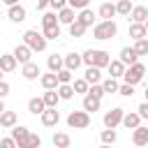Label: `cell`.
I'll return each instance as SVG.
<instances>
[{
  "mask_svg": "<svg viewBox=\"0 0 148 148\" xmlns=\"http://www.w3.org/2000/svg\"><path fill=\"white\" fill-rule=\"evenodd\" d=\"M118 35V25H116V21L113 18H102V21H97L95 25H92V37L95 39H113Z\"/></svg>",
  "mask_w": 148,
  "mask_h": 148,
  "instance_id": "obj_1",
  "label": "cell"
},
{
  "mask_svg": "<svg viewBox=\"0 0 148 148\" xmlns=\"http://www.w3.org/2000/svg\"><path fill=\"white\" fill-rule=\"evenodd\" d=\"M83 56V65L88 67V65H95V67H106L109 62H111V53L109 51H104V49H88V51H83L81 53Z\"/></svg>",
  "mask_w": 148,
  "mask_h": 148,
  "instance_id": "obj_2",
  "label": "cell"
},
{
  "mask_svg": "<svg viewBox=\"0 0 148 148\" xmlns=\"http://www.w3.org/2000/svg\"><path fill=\"white\" fill-rule=\"evenodd\" d=\"M23 44H28L35 53H39V51H46L49 39L44 37V32H37V30H25V32H23Z\"/></svg>",
  "mask_w": 148,
  "mask_h": 148,
  "instance_id": "obj_3",
  "label": "cell"
},
{
  "mask_svg": "<svg viewBox=\"0 0 148 148\" xmlns=\"http://www.w3.org/2000/svg\"><path fill=\"white\" fill-rule=\"evenodd\" d=\"M143 76H146V65L136 60L134 65H130V67H125V74H123V81H125V83H132V86H136V83H141V81H143Z\"/></svg>",
  "mask_w": 148,
  "mask_h": 148,
  "instance_id": "obj_4",
  "label": "cell"
},
{
  "mask_svg": "<svg viewBox=\"0 0 148 148\" xmlns=\"http://www.w3.org/2000/svg\"><path fill=\"white\" fill-rule=\"evenodd\" d=\"M90 125V113L83 109V111H72L69 116H67V127H72V130H86Z\"/></svg>",
  "mask_w": 148,
  "mask_h": 148,
  "instance_id": "obj_5",
  "label": "cell"
},
{
  "mask_svg": "<svg viewBox=\"0 0 148 148\" xmlns=\"http://www.w3.org/2000/svg\"><path fill=\"white\" fill-rule=\"evenodd\" d=\"M123 116H125V109H120V106H113L111 111H106L104 113V118H102V123H104V127H118L120 123H123Z\"/></svg>",
  "mask_w": 148,
  "mask_h": 148,
  "instance_id": "obj_6",
  "label": "cell"
},
{
  "mask_svg": "<svg viewBox=\"0 0 148 148\" xmlns=\"http://www.w3.org/2000/svg\"><path fill=\"white\" fill-rule=\"evenodd\" d=\"M39 118H42V125H44V127H56V125L60 123V111H58L56 106H46Z\"/></svg>",
  "mask_w": 148,
  "mask_h": 148,
  "instance_id": "obj_7",
  "label": "cell"
},
{
  "mask_svg": "<svg viewBox=\"0 0 148 148\" xmlns=\"http://www.w3.org/2000/svg\"><path fill=\"white\" fill-rule=\"evenodd\" d=\"M14 56H16V60H18V65H25V62H30L32 60V49L28 46V44H16V49L12 51Z\"/></svg>",
  "mask_w": 148,
  "mask_h": 148,
  "instance_id": "obj_8",
  "label": "cell"
},
{
  "mask_svg": "<svg viewBox=\"0 0 148 148\" xmlns=\"http://www.w3.org/2000/svg\"><path fill=\"white\" fill-rule=\"evenodd\" d=\"M28 134H30V130L25 125H14L12 127V136L16 139L18 148H28Z\"/></svg>",
  "mask_w": 148,
  "mask_h": 148,
  "instance_id": "obj_9",
  "label": "cell"
},
{
  "mask_svg": "<svg viewBox=\"0 0 148 148\" xmlns=\"http://www.w3.org/2000/svg\"><path fill=\"white\" fill-rule=\"evenodd\" d=\"M21 74H23V79H25V81H37V79L42 76V69H39V65H37V62H32V60H30V62H25V65H23Z\"/></svg>",
  "mask_w": 148,
  "mask_h": 148,
  "instance_id": "obj_10",
  "label": "cell"
},
{
  "mask_svg": "<svg viewBox=\"0 0 148 148\" xmlns=\"http://www.w3.org/2000/svg\"><path fill=\"white\" fill-rule=\"evenodd\" d=\"M7 16H9V21H14V23H21V21H25V16H28V12H25V7L23 5H9V9H7Z\"/></svg>",
  "mask_w": 148,
  "mask_h": 148,
  "instance_id": "obj_11",
  "label": "cell"
},
{
  "mask_svg": "<svg viewBox=\"0 0 148 148\" xmlns=\"http://www.w3.org/2000/svg\"><path fill=\"white\" fill-rule=\"evenodd\" d=\"M141 120H143V118L139 116V111H125V116H123V123H120V125H123L125 130H134V127H139V125H141Z\"/></svg>",
  "mask_w": 148,
  "mask_h": 148,
  "instance_id": "obj_12",
  "label": "cell"
},
{
  "mask_svg": "<svg viewBox=\"0 0 148 148\" xmlns=\"http://www.w3.org/2000/svg\"><path fill=\"white\" fill-rule=\"evenodd\" d=\"M16 65H18V60H16V56H14V53H2V56H0V69H2L5 74L14 72V69H16Z\"/></svg>",
  "mask_w": 148,
  "mask_h": 148,
  "instance_id": "obj_13",
  "label": "cell"
},
{
  "mask_svg": "<svg viewBox=\"0 0 148 148\" xmlns=\"http://www.w3.org/2000/svg\"><path fill=\"white\" fill-rule=\"evenodd\" d=\"M132 143L134 146H146L148 143V127H143V125L134 127L132 130Z\"/></svg>",
  "mask_w": 148,
  "mask_h": 148,
  "instance_id": "obj_14",
  "label": "cell"
},
{
  "mask_svg": "<svg viewBox=\"0 0 148 148\" xmlns=\"http://www.w3.org/2000/svg\"><path fill=\"white\" fill-rule=\"evenodd\" d=\"M39 83H42V88H44V90H49V88H58V86H60L58 74H56V72H51V69H49L46 74H42V76H39Z\"/></svg>",
  "mask_w": 148,
  "mask_h": 148,
  "instance_id": "obj_15",
  "label": "cell"
},
{
  "mask_svg": "<svg viewBox=\"0 0 148 148\" xmlns=\"http://www.w3.org/2000/svg\"><path fill=\"white\" fill-rule=\"evenodd\" d=\"M130 37L132 39H141V37H148V28H146V23H136V21H132L130 23Z\"/></svg>",
  "mask_w": 148,
  "mask_h": 148,
  "instance_id": "obj_16",
  "label": "cell"
},
{
  "mask_svg": "<svg viewBox=\"0 0 148 148\" xmlns=\"http://www.w3.org/2000/svg\"><path fill=\"white\" fill-rule=\"evenodd\" d=\"M120 60L130 67V65H134V62L139 60V53L134 51V46H123V49H120Z\"/></svg>",
  "mask_w": 148,
  "mask_h": 148,
  "instance_id": "obj_17",
  "label": "cell"
},
{
  "mask_svg": "<svg viewBox=\"0 0 148 148\" xmlns=\"http://www.w3.org/2000/svg\"><path fill=\"white\" fill-rule=\"evenodd\" d=\"M81 65H83V56H81V53L72 51V53H67V56H65V67H69L72 72H76Z\"/></svg>",
  "mask_w": 148,
  "mask_h": 148,
  "instance_id": "obj_18",
  "label": "cell"
},
{
  "mask_svg": "<svg viewBox=\"0 0 148 148\" xmlns=\"http://www.w3.org/2000/svg\"><path fill=\"white\" fill-rule=\"evenodd\" d=\"M125 62L118 58V60H111L109 65H106V69H109V76H116V79H123V74H125Z\"/></svg>",
  "mask_w": 148,
  "mask_h": 148,
  "instance_id": "obj_19",
  "label": "cell"
},
{
  "mask_svg": "<svg viewBox=\"0 0 148 148\" xmlns=\"http://www.w3.org/2000/svg\"><path fill=\"white\" fill-rule=\"evenodd\" d=\"M46 67H49L51 72L62 69V67H65V56H60V53H51V56L46 58Z\"/></svg>",
  "mask_w": 148,
  "mask_h": 148,
  "instance_id": "obj_20",
  "label": "cell"
},
{
  "mask_svg": "<svg viewBox=\"0 0 148 148\" xmlns=\"http://www.w3.org/2000/svg\"><path fill=\"white\" fill-rule=\"evenodd\" d=\"M83 79H86L88 83H102V67L88 65V69H86V74H83Z\"/></svg>",
  "mask_w": 148,
  "mask_h": 148,
  "instance_id": "obj_21",
  "label": "cell"
},
{
  "mask_svg": "<svg viewBox=\"0 0 148 148\" xmlns=\"http://www.w3.org/2000/svg\"><path fill=\"white\" fill-rule=\"evenodd\" d=\"M44 109H46L44 97H30V102H28V111H30L32 116H42Z\"/></svg>",
  "mask_w": 148,
  "mask_h": 148,
  "instance_id": "obj_22",
  "label": "cell"
},
{
  "mask_svg": "<svg viewBox=\"0 0 148 148\" xmlns=\"http://www.w3.org/2000/svg\"><path fill=\"white\" fill-rule=\"evenodd\" d=\"M86 28H92L95 25V12L90 9V7H86V9H79V16H76Z\"/></svg>",
  "mask_w": 148,
  "mask_h": 148,
  "instance_id": "obj_23",
  "label": "cell"
},
{
  "mask_svg": "<svg viewBox=\"0 0 148 148\" xmlns=\"http://www.w3.org/2000/svg\"><path fill=\"white\" fill-rule=\"evenodd\" d=\"M99 106H102V99H97V97H92V95H83V109L88 111V113H95V111H99Z\"/></svg>",
  "mask_w": 148,
  "mask_h": 148,
  "instance_id": "obj_24",
  "label": "cell"
},
{
  "mask_svg": "<svg viewBox=\"0 0 148 148\" xmlns=\"http://www.w3.org/2000/svg\"><path fill=\"white\" fill-rule=\"evenodd\" d=\"M130 18H132V21H136V23H146V18H148V7H143V5L132 7Z\"/></svg>",
  "mask_w": 148,
  "mask_h": 148,
  "instance_id": "obj_25",
  "label": "cell"
},
{
  "mask_svg": "<svg viewBox=\"0 0 148 148\" xmlns=\"http://www.w3.org/2000/svg\"><path fill=\"white\" fill-rule=\"evenodd\" d=\"M16 120H18V118H16L14 111H7V109H5V111L0 113V127H5V130H12V127L16 125Z\"/></svg>",
  "mask_w": 148,
  "mask_h": 148,
  "instance_id": "obj_26",
  "label": "cell"
},
{
  "mask_svg": "<svg viewBox=\"0 0 148 148\" xmlns=\"http://www.w3.org/2000/svg\"><path fill=\"white\" fill-rule=\"evenodd\" d=\"M97 14H99V18H113L118 12H116V5L113 2H102L99 9H97Z\"/></svg>",
  "mask_w": 148,
  "mask_h": 148,
  "instance_id": "obj_27",
  "label": "cell"
},
{
  "mask_svg": "<svg viewBox=\"0 0 148 148\" xmlns=\"http://www.w3.org/2000/svg\"><path fill=\"white\" fill-rule=\"evenodd\" d=\"M58 18H60V23H65V25H69L72 21H76V16H74V7H62V9H58Z\"/></svg>",
  "mask_w": 148,
  "mask_h": 148,
  "instance_id": "obj_28",
  "label": "cell"
},
{
  "mask_svg": "<svg viewBox=\"0 0 148 148\" xmlns=\"http://www.w3.org/2000/svg\"><path fill=\"white\" fill-rule=\"evenodd\" d=\"M44 104L46 106H58V102H60V95H58V88H49V90H44Z\"/></svg>",
  "mask_w": 148,
  "mask_h": 148,
  "instance_id": "obj_29",
  "label": "cell"
},
{
  "mask_svg": "<svg viewBox=\"0 0 148 148\" xmlns=\"http://www.w3.org/2000/svg\"><path fill=\"white\" fill-rule=\"evenodd\" d=\"M51 141H53V146H56V148H69V143H72L69 134H65V132H56Z\"/></svg>",
  "mask_w": 148,
  "mask_h": 148,
  "instance_id": "obj_30",
  "label": "cell"
},
{
  "mask_svg": "<svg viewBox=\"0 0 148 148\" xmlns=\"http://www.w3.org/2000/svg\"><path fill=\"white\" fill-rule=\"evenodd\" d=\"M49 25H60V18L56 12H44L42 16V28H49Z\"/></svg>",
  "mask_w": 148,
  "mask_h": 148,
  "instance_id": "obj_31",
  "label": "cell"
},
{
  "mask_svg": "<svg viewBox=\"0 0 148 148\" xmlns=\"http://www.w3.org/2000/svg\"><path fill=\"white\" fill-rule=\"evenodd\" d=\"M86 30H88V28H86L79 18L69 23V35H72V37H83V35H86Z\"/></svg>",
  "mask_w": 148,
  "mask_h": 148,
  "instance_id": "obj_32",
  "label": "cell"
},
{
  "mask_svg": "<svg viewBox=\"0 0 148 148\" xmlns=\"http://www.w3.org/2000/svg\"><path fill=\"white\" fill-rule=\"evenodd\" d=\"M102 88H104V92H118V88H120V83H118V79L116 76H109V79H104L102 81Z\"/></svg>",
  "mask_w": 148,
  "mask_h": 148,
  "instance_id": "obj_33",
  "label": "cell"
},
{
  "mask_svg": "<svg viewBox=\"0 0 148 148\" xmlns=\"http://www.w3.org/2000/svg\"><path fill=\"white\" fill-rule=\"evenodd\" d=\"M58 95H60V99H72L76 92H74V86L72 83H60L58 86Z\"/></svg>",
  "mask_w": 148,
  "mask_h": 148,
  "instance_id": "obj_34",
  "label": "cell"
},
{
  "mask_svg": "<svg viewBox=\"0 0 148 148\" xmlns=\"http://www.w3.org/2000/svg\"><path fill=\"white\" fill-rule=\"evenodd\" d=\"M99 139H102V143H116V141H118V134H116L113 127H106V130H102Z\"/></svg>",
  "mask_w": 148,
  "mask_h": 148,
  "instance_id": "obj_35",
  "label": "cell"
},
{
  "mask_svg": "<svg viewBox=\"0 0 148 148\" xmlns=\"http://www.w3.org/2000/svg\"><path fill=\"white\" fill-rule=\"evenodd\" d=\"M132 0H118L116 2V12L120 14V16H130V12H132Z\"/></svg>",
  "mask_w": 148,
  "mask_h": 148,
  "instance_id": "obj_36",
  "label": "cell"
},
{
  "mask_svg": "<svg viewBox=\"0 0 148 148\" xmlns=\"http://www.w3.org/2000/svg\"><path fill=\"white\" fill-rule=\"evenodd\" d=\"M56 74H58V81H60V83H72V81H74V72H72L69 67H62V69H58Z\"/></svg>",
  "mask_w": 148,
  "mask_h": 148,
  "instance_id": "obj_37",
  "label": "cell"
},
{
  "mask_svg": "<svg viewBox=\"0 0 148 148\" xmlns=\"http://www.w3.org/2000/svg\"><path fill=\"white\" fill-rule=\"evenodd\" d=\"M72 86H74V92H76V95H86L88 88H90V83H88L86 79H74Z\"/></svg>",
  "mask_w": 148,
  "mask_h": 148,
  "instance_id": "obj_38",
  "label": "cell"
},
{
  "mask_svg": "<svg viewBox=\"0 0 148 148\" xmlns=\"http://www.w3.org/2000/svg\"><path fill=\"white\" fill-rule=\"evenodd\" d=\"M134 51H136L139 56H148V37L134 39Z\"/></svg>",
  "mask_w": 148,
  "mask_h": 148,
  "instance_id": "obj_39",
  "label": "cell"
},
{
  "mask_svg": "<svg viewBox=\"0 0 148 148\" xmlns=\"http://www.w3.org/2000/svg\"><path fill=\"white\" fill-rule=\"evenodd\" d=\"M42 32H44L46 39H58V37H60V25H49V28H44Z\"/></svg>",
  "mask_w": 148,
  "mask_h": 148,
  "instance_id": "obj_40",
  "label": "cell"
},
{
  "mask_svg": "<svg viewBox=\"0 0 148 148\" xmlns=\"http://www.w3.org/2000/svg\"><path fill=\"white\" fill-rule=\"evenodd\" d=\"M88 95H92V97H97V99H102L106 92H104V88H102V83H90V88H88Z\"/></svg>",
  "mask_w": 148,
  "mask_h": 148,
  "instance_id": "obj_41",
  "label": "cell"
},
{
  "mask_svg": "<svg viewBox=\"0 0 148 148\" xmlns=\"http://www.w3.org/2000/svg\"><path fill=\"white\" fill-rule=\"evenodd\" d=\"M118 95H123V97H132V95H134V86H132V83H120Z\"/></svg>",
  "mask_w": 148,
  "mask_h": 148,
  "instance_id": "obj_42",
  "label": "cell"
},
{
  "mask_svg": "<svg viewBox=\"0 0 148 148\" xmlns=\"http://www.w3.org/2000/svg\"><path fill=\"white\" fill-rule=\"evenodd\" d=\"M39 146H42V139L30 132V134H28V148H39Z\"/></svg>",
  "mask_w": 148,
  "mask_h": 148,
  "instance_id": "obj_43",
  "label": "cell"
},
{
  "mask_svg": "<svg viewBox=\"0 0 148 148\" xmlns=\"http://www.w3.org/2000/svg\"><path fill=\"white\" fill-rule=\"evenodd\" d=\"M0 146H2V148H18V143H16L14 136H5V139H0Z\"/></svg>",
  "mask_w": 148,
  "mask_h": 148,
  "instance_id": "obj_44",
  "label": "cell"
},
{
  "mask_svg": "<svg viewBox=\"0 0 148 148\" xmlns=\"http://www.w3.org/2000/svg\"><path fill=\"white\" fill-rule=\"evenodd\" d=\"M67 5L74 7V9H86L90 5V0H67Z\"/></svg>",
  "mask_w": 148,
  "mask_h": 148,
  "instance_id": "obj_45",
  "label": "cell"
},
{
  "mask_svg": "<svg viewBox=\"0 0 148 148\" xmlns=\"http://www.w3.org/2000/svg\"><path fill=\"white\" fill-rule=\"evenodd\" d=\"M49 7H53V9L58 12V9H62V7H67V0H49Z\"/></svg>",
  "mask_w": 148,
  "mask_h": 148,
  "instance_id": "obj_46",
  "label": "cell"
},
{
  "mask_svg": "<svg viewBox=\"0 0 148 148\" xmlns=\"http://www.w3.org/2000/svg\"><path fill=\"white\" fill-rule=\"evenodd\" d=\"M9 90H12V88H9V83H7V81H0V97H2V99L9 95Z\"/></svg>",
  "mask_w": 148,
  "mask_h": 148,
  "instance_id": "obj_47",
  "label": "cell"
},
{
  "mask_svg": "<svg viewBox=\"0 0 148 148\" xmlns=\"http://www.w3.org/2000/svg\"><path fill=\"white\" fill-rule=\"evenodd\" d=\"M136 111H139V116H141V118H146V120H148V102H141Z\"/></svg>",
  "mask_w": 148,
  "mask_h": 148,
  "instance_id": "obj_48",
  "label": "cell"
},
{
  "mask_svg": "<svg viewBox=\"0 0 148 148\" xmlns=\"http://www.w3.org/2000/svg\"><path fill=\"white\" fill-rule=\"evenodd\" d=\"M35 7L42 12V9H46V7H49V0H35Z\"/></svg>",
  "mask_w": 148,
  "mask_h": 148,
  "instance_id": "obj_49",
  "label": "cell"
},
{
  "mask_svg": "<svg viewBox=\"0 0 148 148\" xmlns=\"http://www.w3.org/2000/svg\"><path fill=\"white\" fill-rule=\"evenodd\" d=\"M2 2H5V5H7V7H9V5H16V2H18V0H2Z\"/></svg>",
  "mask_w": 148,
  "mask_h": 148,
  "instance_id": "obj_50",
  "label": "cell"
},
{
  "mask_svg": "<svg viewBox=\"0 0 148 148\" xmlns=\"http://www.w3.org/2000/svg\"><path fill=\"white\" fill-rule=\"evenodd\" d=\"M5 111V102H2V97H0V113Z\"/></svg>",
  "mask_w": 148,
  "mask_h": 148,
  "instance_id": "obj_51",
  "label": "cell"
},
{
  "mask_svg": "<svg viewBox=\"0 0 148 148\" xmlns=\"http://www.w3.org/2000/svg\"><path fill=\"white\" fill-rule=\"evenodd\" d=\"M143 95H146V102H148V86H146V92H143Z\"/></svg>",
  "mask_w": 148,
  "mask_h": 148,
  "instance_id": "obj_52",
  "label": "cell"
},
{
  "mask_svg": "<svg viewBox=\"0 0 148 148\" xmlns=\"http://www.w3.org/2000/svg\"><path fill=\"white\" fill-rule=\"evenodd\" d=\"M2 74H5V72H2V69H0V81H2Z\"/></svg>",
  "mask_w": 148,
  "mask_h": 148,
  "instance_id": "obj_53",
  "label": "cell"
},
{
  "mask_svg": "<svg viewBox=\"0 0 148 148\" xmlns=\"http://www.w3.org/2000/svg\"><path fill=\"white\" fill-rule=\"evenodd\" d=\"M146 28H148V18H146Z\"/></svg>",
  "mask_w": 148,
  "mask_h": 148,
  "instance_id": "obj_54",
  "label": "cell"
},
{
  "mask_svg": "<svg viewBox=\"0 0 148 148\" xmlns=\"http://www.w3.org/2000/svg\"><path fill=\"white\" fill-rule=\"evenodd\" d=\"M146 146H148V143H146Z\"/></svg>",
  "mask_w": 148,
  "mask_h": 148,
  "instance_id": "obj_55",
  "label": "cell"
},
{
  "mask_svg": "<svg viewBox=\"0 0 148 148\" xmlns=\"http://www.w3.org/2000/svg\"><path fill=\"white\" fill-rule=\"evenodd\" d=\"M0 16H2V14H0Z\"/></svg>",
  "mask_w": 148,
  "mask_h": 148,
  "instance_id": "obj_56",
  "label": "cell"
}]
</instances>
